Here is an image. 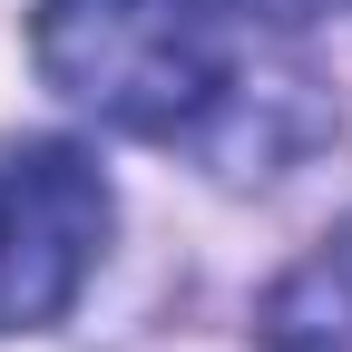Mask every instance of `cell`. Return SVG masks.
Here are the masks:
<instances>
[{"mask_svg": "<svg viewBox=\"0 0 352 352\" xmlns=\"http://www.w3.org/2000/svg\"><path fill=\"white\" fill-rule=\"evenodd\" d=\"M39 69L127 138H196L235 88L215 0H39Z\"/></svg>", "mask_w": 352, "mask_h": 352, "instance_id": "1", "label": "cell"}, {"mask_svg": "<svg viewBox=\"0 0 352 352\" xmlns=\"http://www.w3.org/2000/svg\"><path fill=\"white\" fill-rule=\"evenodd\" d=\"M108 245V176L69 138L0 147V333L59 323Z\"/></svg>", "mask_w": 352, "mask_h": 352, "instance_id": "2", "label": "cell"}, {"mask_svg": "<svg viewBox=\"0 0 352 352\" xmlns=\"http://www.w3.org/2000/svg\"><path fill=\"white\" fill-rule=\"evenodd\" d=\"M264 352H352V215L264 294Z\"/></svg>", "mask_w": 352, "mask_h": 352, "instance_id": "3", "label": "cell"}, {"mask_svg": "<svg viewBox=\"0 0 352 352\" xmlns=\"http://www.w3.org/2000/svg\"><path fill=\"white\" fill-rule=\"evenodd\" d=\"M235 10L274 20V30H303V20H333V10H352V0H235Z\"/></svg>", "mask_w": 352, "mask_h": 352, "instance_id": "4", "label": "cell"}]
</instances>
